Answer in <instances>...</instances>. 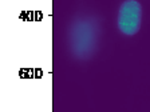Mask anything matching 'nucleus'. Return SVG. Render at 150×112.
Segmentation results:
<instances>
[{"label":"nucleus","mask_w":150,"mask_h":112,"mask_svg":"<svg viewBox=\"0 0 150 112\" xmlns=\"http://www.w3.org/2000/svg\"><path fill=\"white\" fill-rule=\"evenodd\" d=\"M142 7L137 0H125L118 11V28L126 36H133L139 31Z\"/></svg>","instance_id":"1"}]
</instances>
